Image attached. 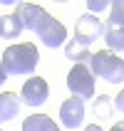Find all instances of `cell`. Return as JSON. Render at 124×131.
Here are the masks:
<instances>
[{
  "label": "cell",
  "mask_w": 124,
  "mask_h": 131,
  "mask_svg": "<svg viewBox=\"0 0 124 131\" xmlns=\"http://www.w3.org/2000/svg\"><path fill=\"white\" fill-rule=\"evenodd\" d=\"M107 27H124V0H114V3L109 5Z\"/></svg>",
  "instance_id": "obj_14"
},
{
  "label": "cell",
  "mask_w": 124,
  "mask_h": 131,
  "mask_svg": "<svg viewBox=\"0 0 124 131\" xmlns=\"http://www.w3.org/2000/svg\"><path fill=\"white\" fill-rule=\"evenodd\" d=\"M67 89L80 99H92L94 96V74L87 64H74L67 74Z\"/></svg>",
  "instance_id": "obj_4"
},
{
  "label": "cell",
  "mask_w": 124,
  "mask_h": 131,
  "mask_svg": "<svg viewBox=\"0 0 124 131\" xmlns=\"http://www.w3.org/2000/svg\"><path fill=\"white\" fill-rule=\"evenodd\" d=\"M15 17L20 20L22 30H32L47 47H60L67 40V30L62 22H57L50 13H45L40 5L32 3H17L15 5Z\"/></svg>",
  "instance_id": "obj_1"
},
{
  "label": "cell",
  "mask_w": 124,
  "mask_h": 131,
  "mask_svg": "<svg viewBox=\"0 0 124 131\" xmlns=\"http://www.w3.org/2000/svg\"><path fill=\"white\" fill-rule=\"evenodd\" d=\"M109 131H124V121H117V124L112 126V129H109Z\"/></svg>",
  "instance_id": "obj_18"
},
{
  "label": "cell",
  "mask_w": 124,
  "mask_h": 131,
  "mask_svg": "<svg viewBox=\"0 0 124 131\" xmlns=\"http://www.w3.org/2000/svg\"><path fill=\"white\" fill-rule=\"evenodd\" d=\"M104 42L109 52H122L124 50V27H104Z\"/></svg>",
  "instance_id": "obj_12"
},
{
  "label": "cell",
  "mask_w": 124,
  "mask_h": 131,
  "mask_svg": "<svg viewBox=\"0 0 124 131\" xmlns=\"http://www.w3.org/2000/svg\"><path fill=\"white\" fill-rule=\"evenodd\" d=\"M5 79H7V69H5V64H3V59H0V87L5 84Z\"/></svg>",
  "instance_id": "obj_17"
},
{
  "label": "cell",
  "mask_w": 124,
  "mask_h": 131,
  "mask_svg": "<svg viewBox=\"0 0 124 131\" xmlns=\"http://www.w3.org/2000/svg\"><path fill=\"white\" fill-rule=\"evenodd\" d=\"M17 111H20V99H17V94H13V92L0 94V124L15 119Z\"/></svg>",
  "instance_id": "obj_8"
},
{
  "label": "cell",
  "mask_w": 124,
  "mask_h": 131,
  "mask_svg": "<svg viewBox=\"0 0 124 131\" xmlns=\"http://www.w3.org/2000/svg\"><path fill=\"white\" fill-rule=\"evenodd\" d=\"M22 131H60V126L55 124L47 114H32V116L25 119Z\"/></svg>",
  "instance_id": "obj_9"
},
{
  "label": "cell",
  "mask_w": 124,
  "mask_h": 131,
  "mask_svg": "<svg viewBox=\"0 0 124 131\" xmlns=\"http://www.w3.org/2000/svg\"><path fill=\"white\" fill-rule=\"evenodd\" d=\"M65 54H67V59H72L74 64H89V59H92V52H89L87 47H82L80 42H74V40L67 42Z\"/></svg>",
  "instance_id": "obj_10"
},
{
  "label": "cell",
  "mask_w": 124,
  "mask_h": 131,
  "mask_svg": "<svg viewBox=\"0 0 124 131\" xmlns=\"http://www.w3.org/2000/svg\"><path fill=\"white\" fill-rule=\"evenodd\" d=\"M22 32V25L20 20L15 17V15H5V17H0V37H5V40H15V37H20Z\"/></svg>",
  "instance_id": "obj_11"
},
{
  "label": "cell",
  "mask_w": 124,
  "mask_h": 131,
  "mask_svg": "<svg viewBox=\"0 0 124 131\" xmlns=\"http://www.w3.org/2000/svg\"><path fill=\"white\" fill-rule=\"evenodd\" d=\"M87 5H89V10L99 13V10H107V7H109V3H107V0H89Z\"/></svg>",
  "instance_id": "obj_15"
},
{
  "label": "cell",
  "mask_w": 124,
  "mask_h": 131,
  "mask_svg": "<svg viewBox=\"0 0 124 131\" xmlns=\"http://www.w3.org/2000/svg\"><path fill=\"white\" fill-rule=\"evenodd\" d=\"M89 69H92V74L94 77H102V79H107L109 84H119V82L124 79V59L117 57L114 52H94L92 54V59H89Z\"/></svg>",
  "instance_id": "obj_3"
},
{
  "label": "cell",
  "mask_w": 124,
  "mask_h": 131,
  "mask_svg": "<svg viewBox=\"0 0 124 131\" xmlns=\"http://www.w3.org/2000/svg\"><path fill=\"white\" fill-rule=\"evenodd\" d=\"M22 102L27 104V106H40V104L47 102V96H50V87H47V82L42 77H32L22 84Z\"/></svg>",
  "instance_id": "obj_7"
},
{
  "label": "cell",
  "mask_w": 124,
  "mask_h": 131,
  "mask_svg": "<svg viewBox=\"0 0 124 131\" xmlns=\"http://www.w3.org/2000/svg\"><path fill=\"white\" fill-rule=\"evenodd\" d=\"M0 59H3L7 74H32L37 67V59H40V52L32 42H22V45H10Z\"/></svg>",
  "instance_id": "obj_2"
},
{
  "label": "cell",
  "mask_w": 124,
  "mask_h": 131,
  "mask_svg": "<svg viewBox=\"0 0 124 131\" xmlns=\"http://www.w3.org/2000/svg\"><path fill=\"white\" fill-rule=\"evenodd\" d=\"M60 119L65 129H77V126L84 121V102L80 96H70L60 104Z\"/></svg>",
  "instance_id": "obj_6"
},
{
  "label": "cell",
  "mask_w": 124,
  "mask_h": 131,
  "mask_svg": "<svg viewBox=\"0 0 124 131\" xmlns=\"http://www.w3.org/2000/svg\"><path fill=\"white\" fill-rule=\"evenodd\" d=\"M114 106H117L119 111H124V89L117 94V99H114Z\"/></svg>",
  "instance_id": "obj_16"
},
{
  "label": "cell",
  "mask_w": 124,
  "mask_h": 131,
  "mask_svg": "<svg viewBox=\"0 0 124 131\" xmlns=\"http://www.w3.org/2000/svg\"><path fill=\"white\" fill-rule=\"evenodd\" d=\"M84 131H102V126H97V124H89V126H84Z\"/></svg>",
  "instance_id": "obj_19"
},
{
  "label": "cell",
  "mask_w": 124,
  "mask_h": 131,
  "mask_svg": "<svg viewBox=\"0 0 124 131\" xmlns=\"http://www.w3.org/2000/svg\"><path fill=\"white\" fill-rule=\"evenodd\" d=\"M112 111H114V102H112V96L102 94L94 99V116L97 119H109Z\"/></svg>",
  "instance_id": "obj_13"
},
{
  "label": "cell",
  "mask_w": 124,
  "mask_h": 131,
  "mask_svg": "<svg viewBox=\"0 0 124 131\" xmlns=\"http://www.w3.org/2000/svg\"><path fill=\"white\" fill-rule=\"evenodd\" d=\"M102 32H104V25L94 15H82L74 22V42H80L82 47H89L94 40H99Z\"/></svg>",
  "instance_id": "obj_5"
}]
</instances>
